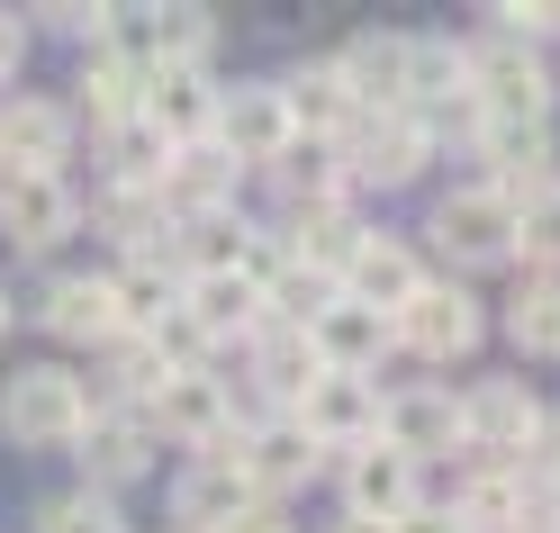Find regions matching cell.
<instances>
[{
  "mask_svg": "<svg viewBox=\"0 0 560 533\" xmlns=\"http://www.w3.org/2000/svg\"><path fill=\"white\" fill-rule=\"evenodd\" d=\"M462 82H470V109L479 118H506V127H542L551 118V73L542 55L506 37V27H488V37L462 46Z\"/></svg>",
  "mask_w": 560,
  "mask_h": 533,
  "instance_id": "6da1fadb",
  "label": "cell"
},
{
  "mask_svg": "<svg viewBox=\"0 0 560 533\" xmlns=\"http://www.w3.org/2000/svg\"><path fill=\"white\" fill-rule=\"evenodd\" d=\"M534 434H542V398L524 380H479L462 398V452H479L488 471H515Z\"/></svg>",
  "mask_w": 560,
  "mask_h": 533,
  "instance_id": "7a4b0ae2",
  "label": "cell"
},
{
  "mask_svg": "<svg viewBox=\"0 0 560 533\" xmlns=\"http://www.w3.org/2000/svg\"><path fill=\"white\" fill-rule=\"evenodd\" d=\"M0 434H10L19 452H63L82 434V389H73V371H19L10 389H0Z\"/></svg>",
  "mask_w": 560,
  "mask_h": 533,
  "instance_id": "3957f363",
  "label": "cell"
},
{
  "mask_svg": "<svg viewBox=\"0 0 560 533\" xmlns=\"http://www.w3.org/2000/svg\"><path fill=\"white\" fill-rule=\"evenodd\" d=\"M73 227H82V199L63 172H0V235L19 254H55Z\"/></svg>",
  "mask_w": 560,
  "mask_h": 533,
  "instance_id": "277c9868",
  "label": "cell"
},
{
  "mask_svg": "<svg viewBox=\"0 0 560 533\" xmlns=\"http://www.w3.org/2000/svg\"><path fill=\"white\" fill-rule=\"evenodd\" d=\"M335 154H343V182H380V190H398V182H416V172H425L434 136L416 127L407 109H389V118H353V127L335 136Z\"/></svg>",
  "mask_w": 560,
  "mask_h": 533,
  "instance_id": "5b68a950",
  "label": "cell"
},
{
  "mask_svg": "<svg viewBox=\"0 0 560 533\" xmlns=\"http://www.w3.org/2000/svg\"><path fill=\"white\" fill-rule=\"evenodd\" d=\"M398 344L407 352H425V362H462V352H479V335H488V316H479V299L470 290H452V280H425L398 316Z\"/></svg>",
  "mask_w": 560,
  "mask_h": 533,
  "instance_id": "8992f818",
  "label": "cell"
},
{
  "mask_svg": "<svg viewBox=\"0 0 560 533\" xmlns=\"http://www.w3.org/2000/svg\"><path fill=\"white\" fill-rule=\"evenodd\" d=\"M290 425H299V434L317 443V452H353V443H371V434H380V389H371V380H353V371H326V380L290 407Z\"/></svg>",
  "mask_w": 560,
  "mask_h": 533,
  "instance_id": "52a82bcc",
  "label": "cell"
},
{
  "mask_svg": "<svg viewBox=\"0 0 560 533\" xmlns=\"http://www.w3.org/2000/svg\"><path fill=\"white\" fill-rule=\"evenodd\" d=\"M290 109H280V82H244V91H218V127H208V146L226 163H280L290 146Z\"/></svg>",
  "mask_w": 560,
  "mask_h": 533,
  "instance_id": "ba28073f",
  "label": "cell"
},
{
  "mask_svg": "<svg viewBox=\"0 0 560 533\" xmlns=\"http://www.w3.org/2000/svg\"><path fill=\"white\" fill-rule=\"evenodd\" d=\"M434 244H443L462 271H488V263L515 254V208H506L498 190H452V199L434 208Z\"/></svg>",
  "mask_w": 560,
  "mask_h": 533,
  "instance_id": "9c48e42d",
  "label": "cell"
},
{
  "mask_svg": "<svg viewBox=\"0 0 560 533\" xmlns=\"http://www.w3.org/2000/svg\"><path fill=\"white\" fill-rule=\"evenodd\" d=\"M145 434H172V443H199V452H218L226 443V380H208V371H172L154 398H145Z\"/></svg>",
  "mask_w": 560,
  "mask_h": 533,
  "instance_id": "30bf717a",
  "label": "cell"
},
{
  "mask_svg": "<svg viewBox=\"0 0 560 533\" xmlns=\"http://www.w3.org/2000/svg\"><path fill=\"white\" fill-rule=\"evenodd\" d=\"M380 443L407 452V461L462 452V398L452 389H398V398H380Z\"/></svg>",
  "mask_w": 560,
  "mask_h": 533,
  "instance_id": "8fae6325",
  "label": "cell"
},
{
  "mask_svg": "<svg viewBox=\"0 0 560 533\" xmlns=\"http://www.w3.org/2000/svg\"><path fill=\"white\" fill-rule=\"evenodd\" d=\"M145 118L163 146H208V127H218V91H208L199 63H163V73H145Z\"/></svg>",
  "mask_w": 560,
  "mask_h": 533,
  "instance_id": "7c38bea8",
  "label": "cell"
},
{
  "mask_svg": "<svg viewBox=\"0 0 560 533\" xmlns=\"http://www.w3.org/2000/svg\"><path fill=\"white\" fill-rule=\"evenodd\" d=\"M244 507H254V479H244V461H235V443H218V452H199L190 471H182V488H172V515H182L190 533H218V524H235Z\"/></svg>",
  "mask_w": 560,
  "mask_h": 533,
  "instance_id": "4fadbf2b",
  "label": "cell"
},
{
  "mask_svg": "<svg viewBox=\"0 0 560 533\" xmlns=\"http://www.w3.org/2000/svg\"><path fill=\"white\" fill-rule=\"evenodd\" d=\"M335 73H343V91H353L362 118H389L407 100V37L398 27H362V37L335 55Z\"/></svg>",
  "mask_w": 560,
  "mask_h": 533,
  "instance_id": "5bb4252c",
  "label": "cell"
},
{
  "mask_svg": "<svg viewBox=\"0 0 560 533\" xmlns=\"http://www.w3.org/2000/svg\"><path fill=\"white\" fill-rule=\"evenodd\" d=\"M335 290L353 299V308H380V316H398L416 290H425V271H416V254H407L398 235H362V244H353V263L335 271Z\"/></svg>",
  "mask_w": 560,
  "mask_h": 533,
  "instance_id": "9a60e30c",
  "label": "cell"
},
{
  "mask_svg": "<svg viewBox=\"0 0 560 533\" xmlns=\"http://www.w3.org/2000/svg\"><path fill=\"white\" fill-rule=\"evenodd\" d=\"M307 344H317V362H326V371H353V380H371V371L398 352V326H389L380 308L335 299V308L317 316V326H307Z\"/></svg>",
  "mask_w": 560,
  "mask_h": 533,
  "instance_id": "2e32d148",
  "label": "cell"
},
{
  "mask_svg": "<svg viewBox=\"0 0 560 533\" xmlns=\"http://www.w3.org/2000/svg\"><path fill=\"white\" fill-rule=\"evenodd\" d=\"M343 497H353V515H371V524H398V515H416V461L407 452H389V443H353L343 452Z\"/></svg>",
  "mask_w": 560,
  "mask_h": 533,
  "instance_id": "e0dca14e",
  "label": "cell"
},
{
  "mask_svg": "<svg viewBox=\"0 0 560 533\" xmlns=\"http://www.w3.org/2000/svg\"><path fill=\"white\" fill-rule=\"evenodd\" d=\"M235 461H244V479H254V497H271V507H280V488H307L326 452L307 443L290 416H271V425H254V434H235Z\"/></svg>",
  "mask_w": 560,
  "mask_h": 533,
  "instance_id": "ac0fdd59",
  "label": "cell"
},
{
  "mask_svg": "<svg viewBox=\"0 0 560 533\" xmlns=\"http://www.w3.org/2000/svg\"><path fill=\"white\" fill-rule=\"evenodd\" d=\"M182 316L208 335H262L271 316H262V280L254 271H208V280H182Z\"/></svg>",
  "mask_w": 560,
  "mask_h": 533,
  "instance_id": "d6986e66",
  "label": "cell"
},
{
  "mask_svg": "<svg viewBox=\"0 0 560 533\" xmlns=\"http://www.w3.org/2000/svg\"><path fill=\"white\" fill-rule=\"evenodd\" d=\"M73 443H82L91 497H109V488H127V479H145V471H154V434H145V425H136L127 407H118V416H91Z\"/></svg>",
  "mask_w": 560,
  "mask_h": 533,
  "instance_id": "ffe728a7",
  "label": "cell"
},
{
  "mask_svg": "<svg viewBox=\"0 0 560 533\" xmlns=\"http://www.w3.org/2000/svg\"><path fill=\"white\" fill-rule=\"evenodd\" d=\"M73 146V118L55 100H10L0 109V172H55Z\"/></svg>",
  "mask_w": 560,
  "mask_h": 533,
  "instance_id": "44dd1931",
  "label": "cell"
},
{
  "mask_svg": "<svg viewBox=\"0 0 560 533\" xmlns=\"http://www.w3.org/2000/svg\"><path fill=\"white\" fill-rule=\"evenodd\" d=\"M226 190H235V163L218 146H172L163 182H154L163 218H208V208H226Z\"/></svg>",
  "mask_w": 560,
  "mask_h": 533,
  "instance_id": "7402d4cb",
  "label": "cell"
},
{
  "mask_svg": "<svg viewBox=\"0 0 560 533\" xmlns=\"http://www.w3.org/2000/svg\"><path fill=\"white\" fill-rule=\"evenodd\" d=\"M280 109H290V127H299V136H326V146H335V136H343V127L362 118L335 63H299V73L280 82Z\"/></svg>",
  "mask_w": 560,
  "mask_h": 533,
  "instance_id": "603a6c76",
  "label": "cell"
},
{
  "mask_svg": "<svg viewBox=\"0 0 560 533\" xmlns=\"http://www.w3.org/2000/svg\"><path fill=\"white\" fill-rule=\"evenodd\" d=\"M244 254H254V227H244L235 208H208V218H182V227H172V263H190V280L244 271Z\"/></svg>",
  "mask_w": 560,
  "mask_h": 533,
  "instance_id": "cb8c5ba5",
  "label": "cell"
},
{
  "mask_svg": "<svg viewBox=\"0 0 560 533\" xmlns=\"http://www.w3.org/2000/svg\"><path fill=\"white\" fill-rule=\"evenodd\" d=\"M254 380H262V398H307V389L326 380V362H317V344H307V326H262L254 335Z\"/></svg>",
  "mask_w": 560,
  "mask_h": 533,
  "instance_id": "d4e9b609",
  "label": "cell"
},
{
  "mask_svg": "<svg viewBox=\"0 0 560 533\" xmlns=\"http://www.w3.org/2000/svg\"><path fill=\"white\" fill-rule=\"evenodd\" d=\"M37 316H46L63 344H118V335H127V326H118L109 280H55V299H46Z\"/></svg>",
  "mask_w": 560,
  "mask_h": 533,
  "instance_id": "484cf974",
  "label": "cell"
},
{
  "mask_svg": "<svg viewBox=\"0 0 560 533\" xmlns=\"http://www.w3.org/2000/svg\"><path fill=\"white\" fill-rule=\"evenodd\" d=\"M271 172H280V190H290V208H335L343 199V154L326 136H290Z\"/></svg>",
  "mask_w": 560,
  "mask_h": 533,
  "instance_id": "4316f807",
  "label": "cell"
},
{
  "mask_svg": "<svg viewBox=\"0 0 560 533\" xmlns=\"http://www.w3.org/2000/svg\"><path fill=\"white\" fill-rule=\"evenodd\" d=\"M506 335H515V352H524V362H560V271H534V280L515 290Z\"/></svg>",
  "mask_w": 560,
  "mask_h": 533,
  "instance_id": "83f0119b",
  "label": "cell"
},
{
  "mask_svg": "<svg viewBox=\"0 0 560 533\" xmlns=\"http://www.w3.org/2000/svg\"><path fill=\"white\" fill-rule=\"evenodd\" d=\"M109 299H118V326L127 335H154L172 308H182V280H172V263H127L109 280Z\"/></svg>",
  "mask_w": 560,
  "mask_h": 533,
  "instance_id": "f1b7e54d",
  "label": "cell"
},
{
  "mask_svg": "<svg viewBox=\"0 0 560 533\" xmlns=\"http://www.w3.org/2000/svg\"><path fill=\"white\" fill-rule=\"evenodd\" d=\"M82 100H91L100 127H127L136 109H145V73H136V63H118L109 46H91V63H82Z\"/></svg>",
  "mask_w": 560,
  "mask_h": 533,
  "instance_id": "f546056e",
  "label": "cell"
},
{
  "mask_svg": "<svg viewBox=\"0 0 560 533\" xmlns=\"http://www.w3.org/2000/svg\"><path fill=\"white\" fill-rule=\"evenodd\" d=\"M462 533H515L524 524V471H479L462 488V507H452Z\"/></svg>",
  "mask_w": 560,
  "mask_h": 533,
  "instance_id": "4dcf8cb0",
  "label": "cell"
},
{
  "mask_svg": "<svg viewBox=\"0 0 560 533\" xmlns=\"http://www.w3.org/2000/svg\"><path fill=\"white\" fill-rule=\"evenodd\" d=\"M515 254L542 263V271H560V190H542V199L515 208Z\"/></svg>",
  "mask_w": 560,
  "mask_h": 533,
  "instance_id": "1f68e13d",
  "label": "cell"
},
{
  "mask_svg": "<svg viewBox=\"0 0 560 533\" xmlns=\"http://www.w3.org/2000/svg\"><path fill=\"white\" fill-rule=\"evenodd\" d=\"M37 533H127V524H118L109 497H91V488H82V497H55V507L37 515Z\"/></svg>",
  "mask_w": 560,
  "mask_h": 533,
  "instance_id": "d6a6232c",
  "label": "cell"
},
{
  "mask_svg": "<svg viewBox=\"0 0 560 533\" xmlns=\"http://www.w3.org/2000/svg\"><path fill=\"white\" fill-rule=\"evenodd\" d=\"M488 19H498L506 37H524V46H534V37H560V0H534V10H488Z\"/></svg>",
  "mask_w": 560,
  "mask_h": 533,
  "instance_id": "836d02e7",
  "label": "cell"
},
{
  "mask_svg": "<svg viewBox=\"0 0 560 533\" xmlns=\"http://www.w3.org/2000/svg\"><path fill=\"white\" fill-rule=\"evenodd\" d=\"M218 533H299V524H290V507H271V497H254V507H244L235 524H218Z\"/></svg>",
  "mask_w": 560,
  "mask_h": 533,
  "instance_id": "e575fe53",
  "label": "cell"
},
{
  "mask_svg": "<svg viewBox=\"0 0 560 533\" xmlns=\"http://www.w3.org/2000/svg\"><path fill=\"white\" fill-rule=\"evenodd\" d=\"M19 46H27V37H19V19H10V10H0V82H10V73H19Z\"/></svg>",
  "mask_w": 560,
  "mask_h": 533,
  "instance_id": "d590c367",
  "label": "cell"
},
{
  "mask_svg": "<svg viewBox=\"0 0 560 533\" xmlns=\"http://www.w3.org/2000/svg\"><path fill=\"white\" fill-rule=\"evenodd\" d=\"M335 533H398V524H371V515H343Z\"/></svg>",
  "mask_w": 560,
  "mask_h": 533,
  "instance_id": "8d00e7d4",
  "label": "cell"
},
{
  "mask_svg": "<svg viewBox=\"0 0 560 533\" xmlns=\"http://www.w3.org/2000/svg\"><path fill=\"white\" fill-rule=\"evenodd\" d=\"M542 497H551V515H560V471H542Z\"/></svg>",
  "mask_w": 560,
  "mask_h": 533,
  "instance_id": "74e56055",
  "label": "cell"
},
{
  "mask_svg": "<svg viewBox=\"0 0 560 533\" xmlns=\"http://www.w3.org/2000/svg\"><path fill=\"white\" fill-rule=\"evenodd\" d=\"M0 335H10V299H0Z\"/></svg>",
  "mask_w": 560,
  "mask_h": 533,
  "instance_id": "f35d334b",
  "label": "cell"
},
{
  "mask_svg": "<svg viewBox=\"0 0 560 533\" xmlns=\"http://www.w3.org/2000/svg\"><path fill=\"white\" fill-rule=\"evenodd\" d=\"M551 533H560V524H551Z\"/></svg>",
  "mask_w": 560,
  "mask_h": 533,
  "instance_id": "ab89813d",
  "label": "cell"
}]
</instances>
